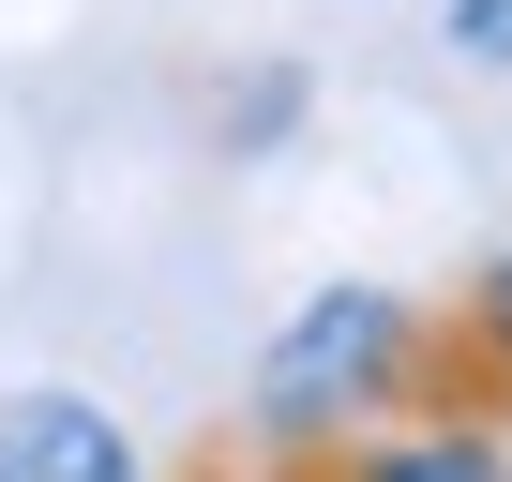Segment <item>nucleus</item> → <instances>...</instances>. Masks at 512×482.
<instances>
[{
  "label": "nucleus",
  "mask_w": 512,
  "mask_h": 482,
  "mask_svg": "<svg viewBox=\"0 0 512 482\" xmlns=\"http://www.w3.org/2000/svg\"><path fill=\"white\" fill-rule=\"evenodd\" d=\"M332 482H497V437L482 422H422V437H317Z\"/></svg>",
  "instance_id": "nucleus-4"
},
{
  "label": "nucleus",
  "mask_w": 512,
  "mask_h": 482,
  "mask_svg": "<svg viewBox=\"0 0 512 482\" xmlns=\"http://www.w3.org/2000/svg\"><path fill=\"white\" fill-rule=\"evenodd\" d=\"M407 407L422 422H512V257L467 287V317H437L407 347Z\"/></svg>",
  "instance_id": "nucleus-2"
},
{
  "label": "nucleus",
  "mask_w": 512,
  "mask_h": 482,
  "mask_svg": "<svg viewBox=\"0 0 512 482\" xmlns=\"http://www.w3.org/2000/svg\"><path fill=\"white\" fill-rule=\"evenodd\" d=\"M0 482H151V467L91 392H16L0 407Z\"/></svg>",
  "instance_id": "nucleus-3"
},
{
  "label": "nucleus",
  "mask_w": 512,
  "mask_h": 482,
  "mask_svg": "<svg viewBox=\"0 0 512 482\" xmlns=\"http://www.w3.org/2000/svg\"><path fill=\"white\" fill-rule=\"evenodd\" d=\"M452 61H482V76H512V0H452Z\"/></svg>",
  "instance_id": "nucleus-5"
},
{
  "label": "nucleus",
  "mask_w": 512,
  "mask_h": 482,
  "mask_svg": "<svg viewBox=\"0 0 512 482\" xmlns=\"http://www.w3.org/2000/svg\"><path fill=\"white\" fill-rule=\"evenodd\" d=\"M407 347H422V317L392 287H317L272 332V362H256V437H272V452H317L347 422H392L407 407Z\"/></svg>",
  "instance_id": "nucleus-1"
},
{
  "label": "nucleus",
  "mask_w": 512,
  "mask_h": 482,
  "mask_svg": "<svg viewBox=\"0 0 512 482\" xmlns=\"http://www.w3.org/2000/svg\"><path fill=\"white\" fill-rule=\"evenodd\" d=\"M196 482H226V467H196Z\"/></svg>",
  "instance_id": "nucleus-6"
}]
</instances>
